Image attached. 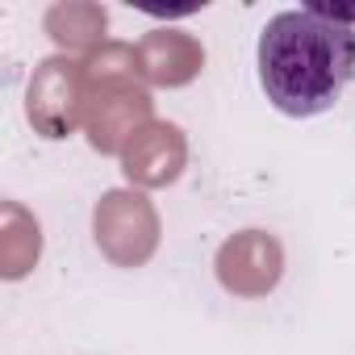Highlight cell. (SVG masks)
I'll list each match as a JSON object with an SVG mask.
<instances>
[{
	"label": "cell",
	"instance_id": "6da1fadb",
	"mask_svg": "<svg viewBox=\"0 0 355 355\" xmlns=\"http://www.w3.org/2000/svg\"><path fill=\"white\" fill-rule=\"evenodd\" d=\"M259 88L284 117H318L355 80V21L305 5L276 13L259 34Z\"/></svg>",
	"mask_w": 355,
	"mask_h": 355
}]
</instances>
